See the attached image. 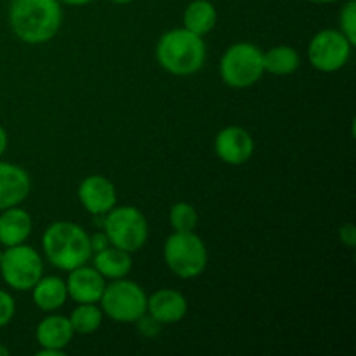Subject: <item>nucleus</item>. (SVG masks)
I'll return each mask as SVG.
<instances>
[{"label":"nucleus","mask_w":356,"mask_h":356,"mask_svg":"<svg viewBox=\"0 0 356 356\" xmlns=\"http://www.w3.org/2000/svg\"><path fill=\"white\" fill-rule=\"evenodd\" d=\"M214 149L228 165H243L254 155V139L243 127L229 125L216 136Z\"/></svg>","instance_id":"10"},{"label":"nucleus","mask_w":356,"mask_h":356,"mask_svg":"<svg viewBox=\"0 0 356 356\" xmlns=\"http://www.w3.org/2000/svg\"><path fill=\"white\" fill-rule=\"evenodd\" d=\"M37 343L40 348H51V350H65L72 343L75 330H73L70 318L61 315H49L38 323L37 327Z\"/></svg>","instance_id":"16"},{"label":"nucleus","mask_w":356,"mask_h":356,"mask_svg":"<svg viewBox=\"0 0 356 356\" xmlns=\"http://www.w3.org/2000/svg\"><path fill=\"white\" fill-rule=\"evenodd\" d=\"M167 268L183 280L200 277L207 268V247L193 232H174L163 245Z\"/></svg>","instance_id":"4"},{"label":"nucleus","mask_w":356,"mask_h":356,"mask_svg":"<svg viewBox=\"0 0 356 356\" xmlns=\"http://www.w3.org/2000/svg\"><path fill=\"white\" fill-rule=\"evenodd\" d=\"M309 2H313V3H332V2H337V0H309Z\"/></svg>","instance_id":"33"},{"label":"nucleus","mask_w":356,"mask_h":356,"mask_svg":"<svg viewBox=\"0 0 356 356\" xmlns=\"http://www.w3.org/2000/svg\"><path fill=\"white\" fill-rule=\"evenodd\" d=\"M110 2L118 3V6H125V3H131V2H134V0H110Z\"/></svg>","instance_id":"31"},{"label":"nucleus","mask_w":356,"mask_h":356,"mask_svg":"<svg viewBox=\"0 0 356 356\" xmlns=\"http://www.w3.org/2000/svg\"><path fill=\"white\" fill-rule=\"evenodd\" d=\"M99 302L108 318L120 323H134L146 315L148 296L136 282L118 278L104 287Z\"/></svg>","instance_id":"7"},{"label":"nucleus","mask_w":356,"mask_h":356,"mask_svg":"<svg viewBox=\"0 0 356 356\" xmlns=\"http://www.w3.org/2000/svg\"><path fill=\"white\" fill-rule=\"evenodd\" d=\"M0 212V243L3 247H13L26 242L33 228L31 216L19 205Z\"/></svg>","instance_id":"15"},{"label":"nucleus","mask_w":356,"mask_h":356,"mask_svg":"<svg viewBox=\"0 0 356 356\" xmlns=\"http://www.w3.org/2000/svg\"><path fill=\"white\" fill-rule=\"evenodd\" d=\"M106 287V278L96 270L82 264L70 271L66 289H68V298L75 302H99Z\"/></svg>","instance_id":"12"},{"label":"nucleus","mask_w":356,"mask_h":356,"mask_svg":"<svg viewBox=\"0 0 356 356\" xmlns=\"http://www.w3.org/2000/svg\"><path fill=\"white\" fill-rule=\"evenodd\" d=\"M169 222L174 232H193L198 225V214L188 202H177L169 211Z\"/></svg>","instance_id":"22"},{"label":"nucleus","mask_w":356,"mask_h":356,"mask_svg":"<svg viewBox=\"0 0 356 356\" xmlns=\"http://www.w3.org/2000/svg\"><path fill=\"white\" fill-rule=\"evenodd\" d=\"M339 24L344 37H346L351 44L356 45V2L355 0H350V2L343 7V10H341L339 14Z\"/></svg>","instance_id":"23"},{"label":"nucleus","mask_w":356,"mask_h":356,"mask_svg":"<svg viewBox=\"0 0 356 356\" xmlns=\"http://www.w3.org/2000/svg\"><path fill=\"white\" fill-rule=\"evenodd\" d=\"M219 73L226 86L245 89L259 82L264 73L263 51L249 42H238L225 51L219 65Z\"/></svg>","instance_id":"5"},{"label":"nucleus","mask_w":356,"mask_h":356,"mask_svg":"<svg viewBox=\"0 0 356 356\" xmlns=\"http://www.w3.org/2000/svg\"><path fill=\"white\" fill-rule=\"evenodd\" d=\"M155 56L165 72L177 76H188L204 68L207 49L200 35L186 28H176L160 37Z\"/></svg>","instance_id":"2"},{"label":"nucleus","mask_w":356,"mask_h":356,"mask_svg":"<svg viewBox=\"0 0 356 356\" xmlns=\"http://www.w3.org/2000/svg\"><path fill=\"white\" fill-rule=\"evenodd\" d=\"M110 245L125 252H138L148 240V221L139 209L131 205H115L103 221Z\"/></svg>","instance_id":"6"},{"label":"nucleus","mask_w":356,"mask_h":356,"mask_svg":"<svg viewBox=\"0 0 356 356\" xmlns=\"http://www.w3.org/2000/svg\"><path fill=\"white\" fill-rule=\"evenodd\" d=\"M94 268L110 280L125 278L132 270L131 252L118 249V247L108 245L106 249L94 254Z\"/></svg>","instance_id":"18"},{"label":"nucleus","mask_w":356,"mask_h":356,"mask_svg":"<svg viewBox=\"0 0 356 356\" xmlns=\"http://www.w3.org/2000/svg\"><path fill=\"white\" fill-rule=\"evenodd\" d=\"M31 179L26 170L9 162H0V211L19 205L30 195Z\"/></svg>","instance_id":"13"},{"label":"nucleus","mask_w":356,"mask_h":356,"mask_svg":"<svg viewBox=\"0 0 356 356\" xmlns=\"http://www.w3.org/2000/svg\"><path fill=\"white\" fill-rule=\"evenodd\" d=\"M108 245H110V240H108L104 232L94 233V235L90 236V249H92V252H99V250L106 249Z\"/></svg>","instance_id":"27"},{"label":"nucleus","mask_w":356,"mask_h":356,"mask_svg":"<svg viewBox=\"0 0 356 356\" xmlns=\"http://www.w3.org/2000/svg\"><path fill=\"white\" fill-rule=\"evenodd\" d=\"M0 356H9V350L3 344H0Z\"/></svg>","instance_id":"32"},{"label":"nucleus","mask_w":356,"mask_h":356,"mask_svg":"<svg viewBox=\"0 0 356 356\" xmlns=\"http://www.w3.org/2000/svg\"><path fill=\"white\" fill-rule=\"evenodd\" d=\"M103 309L97 308L96 302H80L70 315V323L79 334H92L103 323Z\"/></svg>","instance_id":"21"},{"label":"nucleus","mask_w":356,"mask_h":356,"mask_svg":"<svg viewBox=\"0 0 356 356\" xmlns=\"http://www.w3.org/2000/svg\"><path fill=\"white\" fill-rule=\"evenodd\" d=\"M44 263L33 247L19 245L6 247L0 254V275L3 282L14 291H31L42 278Z\"/></svg>","instance_id":"8"},{"label":"nucleus","mask_w":356,"mask_h":356,"mask_svg":"<svg viewBox=\"0 0 356 356\" xmlns=\"http://www.w3.org/2000/svg\"><path fill=\"white\" fill-rule=\"evenodd\" d=\"M61 3H65V6H73V7H80V6H87V3H90L92 0H59Z\"/></svg>","instance_id":"30"},{"label":"nucleus","mask_w":356,"mask_h":356,"mask_svg":"<svg viewBox=\"0 0 356 356\" xmlns=\"http://www.w3.org/2000/svg\"><path fill=\"white\" fill-rule=\"evenodd\" d=\"M42 247L49 263L63 271L87 264L92 256L90 236L82 226L72 221H58L49 226L42 236Z\"/></svg>","instance_id":"3"},{"label":"nucleus","mask_w":356,"mask_h":356,"mask_svg":"<svg viewBox=\"0 0 356 356\" xmlns=\"http://www.w3.org/2000/svg\"><path fill=\"white\" fill-rule=\"evenodd\" d=\"M38 356H63L65 351L63 350H51V348H42L40 351L37 353Z\"/></svg>","instance_id":"29"},{"label":"nucleus","mask_w":356,"mask_h":356,"mask_svg":"<svg viewBox=\"0 0 356 356\" xmlns=\"http://www.w3.org/2000/svg\"><path fill=\"white\" fill-rule=\"evenodd\" d=\"M9 23L14 35L26 44L52 40L63 23L59 0H13Z\"/></svg>","instance_id":"1"},{"label":"nucleus","mask_w":356,"mask_h":356,"mask_svg":"<svg viewBox=\"0 0 356 356\" xmlns=\"http://www.w3.org/2000/svg\"><path fill=\"white\" fill-rule=\"evenodd\" d=\"M76 195L83 209L94 216L106 214L117 205V190L113 183L99 174L87 176L80 183Z\"/></svg>","instance_id":"11"},{"label":"nucleus","mask_w":356,"mask_h":356,"mask_svg":"<svg viewBox=\"0 0 356 356\" xmlns=\"http://www.w3.org/2000/svg\"><path fill=\"white\" fill-rule=\"evenodd\" d=\"M146 312L163 325V323H177L186 316L188 301L179 291L162 289L148 298Z\"/></svg>","instance_id":"14"},{"label":"nucleus","mask_w":356,"mask_h":356,"mask_svg":"<svg viewBox=\"0 0 356 356\" xmlns=\"http://www.w3.org/2000/svg\"><path fill=\"white\" fill-rule=\"evenodd\" d=\"M263 65L264 72L284 76L291 75V73H294L299 68L301 58H299V52L294 47L277 45V47H271L270 51L263 52Z\"/></svg>","instance_id":"20"},{"label":"nucleus","mask_w":356,"mask_h":356,"mask_svg":"<svg viewBox=\"0 0 356 356\" xmlns=\"http://www.w3.org/2000/svg\"><path fill=\"white\" fill-rule=\"evenodd\" d=\"M14 313H16V302H14V298L9 292L0 289V329L6 327L7 323L14 318Z\"/></svg>","instance_id":"24"},{"label":"nucleus","mask_w":356,"mask_h":356,"mask_svg":"<svg viewBox=\"0 0 356 356\" xmlns=\"http://www.w3.org/2000/svg\"><path fill=\"white\" fill-rule=\"evenodd\" d=\"M7 145H9V136H7L6 129L0 125V159H2V155L6 153Z\"/></svg>","instance_id":"28"},{"label":"nucleus","mask_w":356,"mask_h":356,"mask_svg":"<svg viewBox=\"0 0 356 356\" xmlns=\"http://www.w3.org/2000/svg\"><path fill=\"white\" fill-rule=\"evenodd\" d=\"M353 44L344 37L343 31L322 30L312 38L308 45L309 63L318 72H339L350 61Z\"/></svg>","instance_id":"9"},{"label":"nucleus","mask_w":356,"mask_h":356,"mask_svg":"<svg viewBox=\"0 0 356 356\" xmlns=\"http://www.w3.org/2000/svg\"><path fill=\"white\" fill-rule=\"evenodd\" d=\"M183 23L186 30L204 37L214 30L216 23H218V10H216L214 3L209 0H193L184 9Z\"/></svg>","instance_id":"19"},{"label":"nucleus","mask_w":356,"mask_h":356,"mask_svg":"<svg viewBox=\"0 0 356 356\" xmlns=\"http://www.w3.org/2000/svg\"><path fill=\"white\" fill-rule=\"evenodd\" d=\"M138 322H139V330H141L143 336H146V337L156 336V334L160 332V325H162V323L156 322L152 315L149 316L143 315Z\"/></svg>","instance_id":"25"},{"label":"nucleus","mask_w":356,"mask_h":356,"mask_svg":"<svg viewBox=\"0 0 356 356\" xmlns=\"http://www.w3.org/2000/svg\"><path fill=\"white\" fill-rule=\"evenodd\" d=\"M339 238L344 245L355 247L356 243V226L353 222H346L339 228Z\"/></svg>","instance_id":"26"},{"label":"nucleus","mask_w":356,"mask_h":356,"mask_svg":"<svg viewBox=\"0 0 356 356\" xmlns=\"http://www.w3.org/2000/svg\"><path fill=\"white\" fill-rule=\"evenodd\" d=\"M33 302L42 312H56L61 308L68 299L66 282L59 277H42L31 287Z\"/></svg>","instance_id":"17"}]
</instances>
